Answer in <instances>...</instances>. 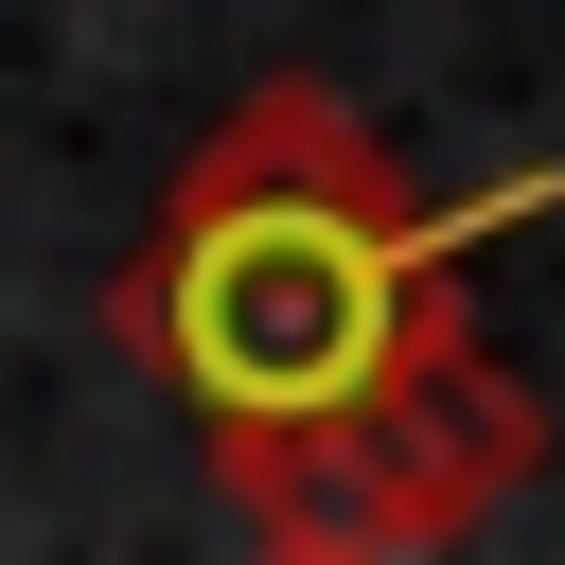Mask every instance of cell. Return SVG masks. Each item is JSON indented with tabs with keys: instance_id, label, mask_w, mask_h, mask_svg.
I'll use <instances>...</instances> for the list:
<instances>
[{
	"instance_id": "1",
	"label": "cell",
	"mask_w": 565,
	"mask_h": 565,
	"mask_svg": "<svg viewBox=\"0 0 565 565\" xmlns=\"http://www.w3.org/2000/svg\"><path fill=\"white\" fill-rule=\"evenodd\" d=\"M530 212H565V177L424 194L353 88L265 71L159 177L141 247L106 265V335L159 371L265 565H441L547 477V406L477 335V265Z\"/></svg>"
}]
</instances>
